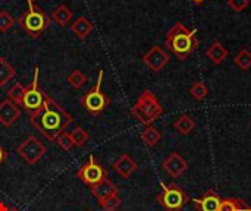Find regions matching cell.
Here are the masks:
<instances>
[{
	"label": "cell",
	"instance_id": "6da1fadb",
	"mask_svg": "<svg viewBox=\"0 0 251 211\" xmlns=\"http://www.w3.org/2000/svg\"><path fill=\"white\" fill-rule=\"evenodd\" d=\"M29 122L43 137L56 141V138L74 122V117L57 101L47 95L43 107L35 115L29 116Z\"/></svg>",
	"mask_w": 251,
	"mask_h": 211
},
{
	"label": "cell",
	"instance_id": "7a4b0ae2",
	"mask_svg": "<svg viewBox=\"0 0 251 211\" xmlns=\"http://www.w3.org/2000/svg\"><path fill=\"white\" fill-rule=\"evenodd\" d=\"M165 44L179 60H187L199 47V40L194 29L187 28L182 22H176L168 31Z\"/></svg>",
	"mask_w": 251,
	"mask_h": 211
},
{
	"label": "cell",
	"instance_id": "3957f363",
	"mask_svg": "<svg viewBox=\"0 0 251 211\" xmlns=\"http://www.w3.org/2000/svg\"><path fill=\"white\" fill-rule=\"evenodd\" d=\"M51 18L47 16L32 0H28V9L18 18L19 26L31 37L38 38L50 25Z\"/></svg>",
	"mask_w": 251,
	"mask_h": 211
},
{
	"label": "cell",
	"instance_id": "277c9868",
	"mask_svg": "<svg viewBox=\"0 0 251 211\" xmlns=\"http://www.w3.org/2000/svg\"><path fill=\"white\" fill-rule=\"evenodd\" d=\"M131 113L138 122L149 126L163 115V107L159 103L157 97L150 90H146L141 93L137 103L132 106Z\"/></svg>",
	"mask_w": 251,
	"mask_h": 211
},
{
	"label": "cell",
	"instance_id": "5b68a950",
	"mask_svg": "<svg viewBox=\"0 0 251 211\" xmlns=\"http://www.w3.org/2000/svg\"><path fill=\"white\" fill-rule=\"evenodd\" d=\"M103 75L104 72L100 70L99 72V76H97V81H96V85L87 91L82 98H81V104L82 107L93 116H99L100 113H103L109 106H110V98L106 95V93L101 90V82H103Z\"/></svg>",
	"mask_w": 251,
	"mask_h": 211
},
{
	"label": "cell",
	"instance_id": "8992f818",
	"mask_svg": "<svg viewBox=\"0 0 251 211\" xmlns=\"http://www.w3.org/2000/svg\"><path fill=\"white\" fill-rule=\"evenodd\" d=\"M163 189L157 195V203L166 211H179L182 210L191 200L187 192L182 191V188L176 184L162 185Z\"/></svg>",
	"mask_w": 251,
	"mask_h": 211
},
{
	"label": "cell",
	"instance_id": "52a82bcc",
	"mask_svg": "<svg viewBox=\"0 0 251 211\" xmlns=\"http://www.w3.org/2000/svg\"><path fill=\"white\" fill-rule=\"evenodd\" d=\"M46 97H47V94H44V91L38 85V68H35L34 79L28 87H25V94H24L21 106L26 110V113L29 116H32L43 107Z\"/></svg>",
	"mask_w": 251,
	"mask_h": 211
},
{
	"label": "cell",
	"instance_id": "ba28073f",
	"mask_svg": "<svg viewBox=\"0 0 251 211\" xmlns=\"http://www.w3.org/2000/svg\"><path fill=\"white\" fill-rule=\"evenodd\" d=\"M76 176H78V179H81L85 185H88L91 188V187L97 185L99 182L107 179V172L91 154L88 162L78 169Z\"/></svg>",
	"mask_w": 251,
	"mask_h": 211
},
{
	"label": "cell",
	"instance_id": "9c48e42d",
	"mask_svg": "<svg viewBox=\"0 0 251 211\" xmlns=\"http://www.w3.org/2000/svg\"><path fill=\"white\" fill-rule=\"evenodd\" d=\"M47 153V148L44 147V144L35 138L34 135H29L22 144H19L18 147V154L21 159H24L29 166H35L43 156Z\"/></svg>",
	"mask_w": 251,
	"mask_h": 211
},
{
	"label": "cell",
	"instance_id": "30bf717a",
	"mask_svg": "<svg viewBox=\"0 0 251 211\" xmlns=\"http://www.w3.org/2000/svg\"><path fill=\"white\" fill-rule=\"evenodd\" d=\"M143 62L153 70V72H160L168 63H169V54L160 47V46H153L144 56Z\"/></svg>",
	"mask_w": 251,
	"mask_h": 211
},
{
	"label": "cell",
	"instance_id": "8fae6325",
	"mask_svg": "<svg viewBox=\"0 0 251 211\" xmlns=\"http://www.w3.org/2000/svg\"><path fill=\"white\" fill-rule=\"evenodd\" d=\"M162 167L165 169V172L168 175H171L172 178L176 179L188 169V164L178 153H171V156L168 159H165V162L162 163Z\"/></svg>",
	"mask_w": 251,
	"mask_h": 211
},
{
	"label": "cell",
	"instance_id": "7c38bea8",
	"mask_svg": "<svg viewBox=\"0 0 251 211\" xmlns=\"http://www.w3.org/2000/svg\"><path fill=\"white\" fill-rule=\"evenodd\" d=\"M194 203V206L197 207L199 211H219L221 207V203H222V198L218 195L216 191L213 189H209L204 192L203 197L200 198H194L191 200Z\"/></svg>",
	"mask_w": 251,
	"mask_h": 211
},
{
	"label": "cell",
	"instance_id": "4fadbf2b",
	"mask_svg": "<svg viewBox=\"0 0 251 211\" xmlns=\"http://www.w3.org/2000/svg\"><path fill=\"white\" fill-rule=\"evenodd\" d=\"M21 116V109L9 98L0 103V123L4 126H12Z\"/></svg>",
	"mask_w": 251,
	"mask_h": 211
},
{
	"label": "cell",
	"instance_id": "5bb4252c",
	"mask_svg": "<svg viewBox=\"0 0 251 211\" xmlns=\"http://www.w3.org/2000/svg\"><path fill=\"white\" fill-rule=\"evenodd\" d=\"M91 194L94 195V198L99 203H101L106 198H109V197H112L115 194H119V191H118L116 185L110 179H104V181L99 182L97 185L91 187Z\"/></svg>",
	"mask_w": 251,
	"mask_h": 211
},
{
	"label": "cell",
	"instance_id": "9a60e30c",
	"mask_svg": "<svg viewBox=\"0 0 251 211\" xmlns=\"http://www.w3.org/2000/svg\"><path fill=\"white\" fill-rule=\"evenodd\" d=\"M113 169H115V172H116L121 178L128 179V178L137 170V163H135L128 154H122V156L115 162Z\"/></svg>",
	"mask_w": 251,
	"mask_h": 211
},
{
	"label": "cell",
	"instance_id": "2e32d148",
	"mask_svg": "<svg viewBox=\"0 0 251 211\" xmlns=\"http://www.w3.org/2000/svg\"><path fill=\"white\" fill-rule=\"evenodd\" d=\"M94 29V23L90 21V19H87L85 16H79V18H76L75 21H74V23L71 25V31L79 38V40H85L88 35H90V32Z\"/></svg>",
	"mask_w": 251,
	"mask_h": 211
},
{
	"label": "cell",
	"instance_id": "e0dca14e",
	"mask_svg": "<svg viewBox=\"0 0 251 211\" xmlns=\"http://www.w3.org/2000/svg\"><path fill=\"white\" fill-rule=\"evenodd\" d=\"M206 56L210 59L212 63L215 65H221L226 57H228V50L219 43V41H215L206 51Z\"/></svg>",
	"mask_w": 251,
	"mask_h": 211
},
{
	"label": "cell",
	"instance_id": "ac0fdd59",
	"mask_svg": "<svg viewBox=\"0 0 251 211\" xmlns=\"http://www.w3.org/2000/svg\"><path fill=\"white\" fill-rule=\"evenodd\" d=\"M72 16H74V13H72V10H71L66 4H59V6L51 12V16H50V18H51L56 23L65 26V25H68V23L71 22Z\"/></svg>",
	"mask_w": 251,
	"mask_h": 211
},
{
	"label": "cell",
	"instance_id": "d6986e66",
	"mask_svg": "<svg viewBox=\"0 0 251 211\" xmlns=\"http://www.w3.org/2000/svg\"><path fill=\"white\" fill-rule=\"evenodd\" d=\"M174 128H175L179 134L188 135V134H191V132L194 131V128H196V120H194L190 115H182V116H179V117L175 120Z\"/></svg>",
	"mask_w": 251,
	"mask_h": 211
},
{
	"label": "cell",
	"instance_id": "ffe728a7",
	"mask_svg": "<svg viewBox=\"0 0 251 211\" xmlns=\"http://www.w3.org/2000/svg\"><path fill=\"white\" fill-rule=\"evenodd\" d=\"M141 140H143V142L147 145V147H154L160 140H162V134H160V131L156 128V126H153V125H149V126H146V129L141 132Z\"/></svg>",
	"mask_w": 251,
	"mask_h": 211
},
{
	"label": "cell",
	"instance_id": "44dd1931",
	"mask_svg": "<svg viewBox=\"0 0 251 211\" xmlns=\"http://www.w3.org/2000/svg\"><path fill=\"white\" fill-rule=\"evenodd\" d=\"M15 75H16L15 68L9 65L4 57H0V88L4 87Z\"/></svg>",
	"mask_w": 251,
	"mask_h": 211
},
{
	"label": "cell",
	"instance_id": "7402d4cb",
	"mask_svg": "<svg viewBox=\"0 0 251 211\" xmlns=\"http://www.w3.org/2000/svg\"><path fill=\"white\" fill-rule=\"evenodd\" d=\"M24 94H25V87L22 84H15L9 91H7V98L10 101H13L16 106H21L22 104V98H24Z\"/></svg>",
	"mask_w": 251,
	"mask_h": 211
},
{
	"label": "cell",
	"instance_id": "603a6c76",
	"mask_svg": "<svg viewBox=\"0 0 251 211\" xmlns=\"http://www.w3.org/2000/svg\"><path fill=\"white\" fill-rule=\"evenodd\" d=\"M234 62H235V65H237L241 70H249L251 68V51H249L247 48L241 50V51L235 56Z\"/></svg>",
	"mask_w": 251,
	"mask_h": 211
},
{
	"label": "cell",
	"instance_id": "cb8c5ba5",
	"mask_svg": "<svg viewBox=\"0 0 251 211\" xmlns=\"http://www.w3.org/2000/svg\"><path fill=\"white\" fill-rule=\"evenodd\" d=\"M71 138H72V142H74L75 147H82V145L88 141L90 135H88V132H87L84 128L76 126V128L71 132Z\"/></svg>",
	"mask_w": 251,
	"mask_h": 211
},
{
	"label": "cell",
	"instance_id": "d4e9b609",
	"mask_svg": "<svg viewBox=\"0 0 251 211\" xmlns=\"http://www.w3.org/2000/svg\"><path fill=\"white\" fill-rule=\"evenodd\" d=\"M190 94H191V97H193L194 100L203 101V100H206V97H207V94H209V90H207V87H206L203 82H196V84L190 88Z\"/></svg>",
	"mask_w": 251,
	"mask_h": 211
},
{
	"label": "cell",
	"instance_id": "484cf974",
	"mask_svg": "<svg viewBox=\"0 0 251 211\" xmlns=\"http://www.w3.org/2000/svg\"><path fill=\"white\" fill-rule=\"evenodd\" d=\"M99 204H100V209H101L103 211H116L119 207H121L122 200H121L119 194H115V195H112V197L106 198L104 201L99 203Z\"/></svg>",
	"mask_w": 251,
	"mask_h": 211
},
{
	"label": "cell",
	"instance_id": "4316f807",
	"mask_svg": "<svg viewBox=\"0 0 251 211\" xmlns=\"http://www.w3.org/2000/svg\"><path fill=\"white\" fill-rule=\"evenodd\" d=\"M85 82H87V75L82 73V72L78 70V69L74 70V72L68 76V84H69L72 88H75V90L81 88Z\"/></svg>",
	"mask_w": 251,
	"mask_h": 211
},
{
	"label": "cell",
	"instance_id": "83f0119b",
	"mask_svg": "<svg viewBox=\"0 0 251 211\" xmlns=\"http://www.w3.org/2000/svg\"><path fill=\"white\" fill-rule=\"evenodd\" d=\"M246 201L244 200H240V198H226V200H222L219 211H238V209Z\"/></svg>",
	"mask_w": 251,
	"mask_h": 211
},
{
	"label": "cell",
	"instance_id": "f1b7e54d",
	"mask_svg": "<svg viewBox=\"0 0 251 211\" xmlns=\"http://www.w3.org/2000/svg\"><path fill=\"white\" fill-rule=\"evenodd\" d=\"M56 142H57V145H59L63 151H66V153H69V151L75 147L74 142H72L71 134H68V132H62V134L56 138Z\"/></svg>",
	"mask_w": 251,
	"mask_h": 211
},
{
	"label": "cell",
	"instance_id": "f546056e",
	"mask_svg": "<svg viewBox=\"0 0 251 211\" xmlns=\"http://www.w3.org/2000/svg\"><path fill=\"white\" fill-rule=\"evenodd\" d=\"M15 23L13 16L7 12V10H1L0 12V32H6L12 28V25Z\"/></svg>",
	"mask_w": 251,
	"mask_h": 211
},
{
	"label": "cell",
	"instance_id": "4dcf8cb0",
	"mask_svg": "<svg viewBox=\"0 0 251 211\" xmlns=\"http://www.w3.org/2000/svg\"><path fill=\"white\" fill-rule=\"evenodd\" d=\"M249 4L250 0H228V6L235 12H243L246 7H249Z\"/></svg>",
	"mask_w": 251,
	"mask_h": 211
},
{
	"label": "cell",
	"instance_id": "1f68e13d",
	"mask_svg": "<svg viewBox=\"0 0 251 211\" xmlns=\"http://www.w3.org/2000/svg\"><path fill=\"white\" fill-rule=\"evenodd\" d=\"M6 159H7V151L0 145V164H3Z\"/></svg>",
	"mask_w": 251,
	"mask_h": 211
},
{
	"label": "cell",
	"instance_id": "d6a6232c",
	"mask_svg": "<svg viewBox=\"0 0 251 211\" xmlns=\"http://www.w3.org/2000/svg\"><path fill=\"white\" fill-rule=\"evenodd\" d=\"M0 211H19L18 209H12V207H7L4 203H0Z\"/></svg>",
	"mask_w": 251,
	"mask_h": 211
},
{
	"label": "cell",
	"instance_id": "836d02e7",
	"mask_svg": "<svg viewBox=\"0 0 251 211\" xmlns=\"http://www.w3.org/2000/svg\"><path fill=\"white\" fill-rule=\"evenodd\" d=\"M238 211H251V209L249 207V204H247V203H244V204L238 209Z\"/></svg>",
	"mask_w": 251,
	"mask_h": 211
},
{
	"label": "cell",
	"instance_id": "e575fe53",
	"mask_svg": "<svg viewBox=\"0 0 251 211\" xmlns=\"http://www.w3.org/2000/svg\"><path fill=\"white\" fill-rule=\"evenodd\" d=\"M191 1H193L194 4H201V3H203V1H206V0H191Z\"/></svg>",
	"mask_w": 251,
	"mask_h": 211
},
{
	"label": "cell",
	"instance_id": "d590c367",
	"mask_svg": "<svg viewBox=\"0 0 251 211\" xmlns=\"http://www.w3.org/2000/svg\"><path fill=\"white\" fill-rule=\"evenodd\" d=\"M32 1H35V0H32Z\"/></svg>",
	"mask_w": 251,
	"mask_h": 211
}]
</instances>
